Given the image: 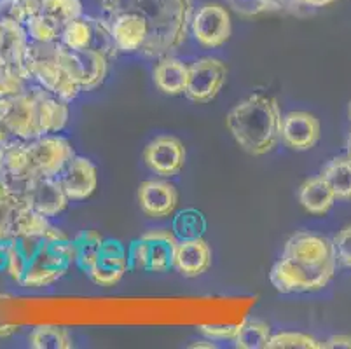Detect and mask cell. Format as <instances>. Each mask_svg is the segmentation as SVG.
I'll use <instances>...</instances> for the list:
<instances>
[{"label":"cell","instance_id":"1","mask_svg":"<svg viewBox=\"0 0 351 349\" xmlns=\"http://www.w3.org/2000/svg\"><path fill=\"white\" fill-rule=\"evenodd\" d=\"M2 269L25 288L51 287L75 264L73 241L54 226L0 241Z\"/></svg>","mask_w":351,"mask_h":349},{"label":"cell","instance_id":"2","mask_svg":"<svg viewBox=\"0 0 351 349\" xmlns=\"http://www.w3.org/2000/svg\"><path fill=\"white\" fill-rule=\"evenodd\" d=\"M336 248L330 239L298 232L287 241L269 280L282 293L318 292L336 276Z\"/></svg>","mask_w":351,"mask_h":349},{"label":"cell","instance_id":"3","mask_svg":"<svg viewBox=\"0 0 351 349\" xmlns=\"http://www.w3.org/2000/svg\"><path fill=\"white\" fill-rule=\"evenodd\" d=\"M104 18L133 14L149 28L142 54L161 58L186 43L193 18V0H101Z\"/></svg>","mask_w":351,"mask_h":349},{"label":"cell","instance_id":"4","mask_svg":"<svg viewBox=\"0 0 351 349\" xmlns=\"http://www.w3.org/2000/svg\"><path fill=\"white\" fill-rule=\"evenodd\" d=\"M69 101L44 88L18 93L8 114L0 119V145L46 136L62 131L69 123Z\"/></svg>","mask_w":351,"mask_h":349},{"label":"cell","instance_id":"5","mask_svg":"<svg viewBox=\"0 0 351 349\" xmlns=\"http://www.w3.org/2000/svg\"><path fill=\"white\" fill-rule=\"evenodd\" d=\"M73 156L75 152L69 140L56 134L0 145V175L16 192L30 178L60 177Z\"/></svg>","mask_w":351,"mask_h":349},{"label":"cell","instance_id":"6","mask_svg":"<svg viewBox=\"0 0 351 349\" xmlns=\"http://www.w3.org/2000/svg\"><path fill=\"white\" fill-rule=\"evenodd\" d=\"M282 112L276 98L252 95L229 110V133L245 152L264 156L282 140Z\"/></svg>","mask_w":351,"mask_h":349},{"label":"cell","instance_id":"7","mask_svg":"<svg viewBox=\"0 0 351 349\" xmlns=\"http://www.w3.org/2000/svg\"><path fill=\"white\" fill-rule=\"evenodd\" d=\"M60 40L54 43H37L30 40L28 44V73L30 79L39 82L40 88L58 96L65 101L75 100L81 93L75 82L66 75L65 70L56 62V49Z\"/></svg>","mask_w":351,"mask_h":349},{"label":"cell","instance_id":"8","mask_svg":"<svg viewBox=\"0 0 351 349\" xmlns=\"http://www.w3.org/2000/svg\"><path fill=\"white\" fill-rule=\"evenodd\" d=\"M178 238L170 229H151L130 245L132 269L147 273H166L173 267Z\"/></svg>","mask_w":351,"mask_h":349},{"label":"cell","instance_id":"9","mask_svg":"<svg viewBox=\"0 0 351 349\" xmlns=\"http://www.w3.org/2000/svg\"><path fill=\"white\" fill-rule=\"evenodd\" d=\"M60 43L70 49H93L104 54L108 62L117 56L119 49L114 40L112 28L105 18L79 16L63 30Z\"/></svg>","mask_w":351,"mask_h":349},{"label":"cell","instance_id":"10","mask_svg":"<svg viewBox=\"0 0 351 349\" xmlns=\"http://www.w3.org/2000/svg\"><path fill=\"white\" fill-rule=\"evenodd\" d=\"M56 62L81 91L97 89L104 84L108 72V60L101 53L93 49H70L62 43L56 49Z\"/></svg>","mask_w":351,"mask_h":349},{"label":"cell","instance_id":"11","mask_svg":"<svg viewBox=\"0 0 351 349\" xmlns=\"http://www.w3.org/2000/svg\"><path fill=\"white\" fill-rule=\"evenodd\" d=\"M47 226L49 220L30 210L0 175V241L35 232Z\"/></svg>","mask_w":351,"mask_h":349},{"label":"cell","instance_id":"12","mask_svg":"<svg viewBox=\"0 0 351 349\" xmlns=\"http://www.w3.org/2000/svg\"><path fill=\"white\" fill-rule=\"evenodd\" d=\"M16 194L23 200V203L30 210L46 219L58 217L66 210L70 203L58 177L30 178L16 189Z\"/></svg>","mask_w":351,"mask_h":349},{"label":"cell","instance_id":"13","mask_svg":"<svg viewBox=\"0 0 351 349\" xmlns=\"http://www.w3.org/2000/svg\"><path fill=\"white\" fill-rule=\"evenodd\" d=\"M228 79V67L217 58H199L189 65V77L184 95L194 104L215 100Z\"/></svg>","mask_w":351,"mask_h":349},{"label":"cell","instance_id":"14","mask_svg":"<svg viewBox=\"0 0 351 349\" xmlns=\"http://www.w3.org/2000/svg\"><path fill=\"white\" fill-rule=\"evenodd\" d=\"M191 32L203 47L224 46L231 37L232 25L228 9L220 4L201 5L191 18Z\"/></svg>","mask_w":351,"mask_h":349},{"label":"cell","instance_id":"15","mask_svg":"<svg viewBox=\"0 0 351 349\" xmlns=\"http://www.w3.org/2000/svg\"><path fill=\"white\" fill-rule=\"evenodd\" d=\"M130 269V255L123 243L117 239H105L97 262L86 274L98 287L110 288L119 283Z\"/></svg>","mask_w":351,"mask_h":349},{"label":"cell","instance_id":"16","mask_svg":"<svg viewBox=\"0 0 351 349\" xmlns=\"http://www.w3.org/2000/svg\"><path fill=\"white\" fill-rule=\"evenodd\" d=\"M186 147L175 136H158L143 150L147 168L162 178H171L184 169Z\"/></svg>","mask_w":351,"mask_h":349},{"label":"cell","instance_id":"17","mask_svg":"<svg viewBox=\"0 0 351 349\" xmlns=\"http://www.w3.org/2000/svg\"><path fill=\"white\" fill-rule=\"evenodd\" d=\"M28 35L25 25L18 21H0V56L4 58L14 75L23 81L30 79L28 73Z\"/></svg>","mask_w":351,"mask_h":349},{"label":"cell","instance_id":"18","mask_svg":"<svg viewBox=\"0 0 351 349\" xmlns=\"http://www.w3.org/2000/svg\"><path fill=\"white\" fill-rule=\"evenodd\" d=\"M140 210L151 219H166L178 206V191L166 180H145L138 187Z\"/></svg>","mask_w":351,"mask_h":349},{"label":"cell","instance_id":"19","mask_svg":"<svg viewBox=\"0 0 351 349\" xmlns=\"http://www.w3.org/2000/svg\"><path fill=\"white\" fill-rule=\"evenodd\" d=\"M58 178L70 201L88 200L98 185L97 166L82 156H73Z\"/></svg>","mask_w":351,"mask_h":349},{"label":"cell","instance_id":"20","mask_svg":"<svg viewBox=\"0 0 351 349\" xmlns=\"http://www.w3.org/2000/svg\"><path fill=\"white\" fill-rule=\"evenodd\" d=\"M282 140L292 150L313 149L320 140V121L309 112H289L282 117Z\"/></svg>","mask_w":351,"mask_h":349},{"label":"cell","instance_id":"21","mask_svg":"<svg viewBox=\"0 0 351 349\" xmlns=\"http://www.w3.org/2000/svg\"><path fill=\"white\" fill-rule=\"evenodd\" d=\"M212 265V248L203 238L178 239L173 269L186 278H197Z\"/></svg>","mask_w":351,"mask_h":349},{"label":"cell","instance_id":"22","mask_svg":"<svg viewBox=\"0 0 351 349\" xmlns=\"http://www.w3.org/2000/svg\"><path fill=\"white\" fill-rule=\"evenodd\" d=\"M152 77L158 86V89L165 95L178 96L186 93L187 77H189V65L180 62L178 58H173L171 54L159 58L152 70Z\"/></svg>","mask_w":351,"mask_h":349},{"label":"cell","instance_id":"23","mask_svg":"<svg viewBox=\"0 0 351 349\" xmlns=\"http://www.w3.org/2000/svg\"><path fill=\"white\" fill-rule=\"evenodd\" d=\"M336 194L322 175L311 177L299 189V203L308 213L317 217L327 215L330 208L336 203Z\"/></svg>","mask_w":351,"mask_h":349},{"label":"cell","instance_id":"24","mask_svg":"<svg viewBox=\"0 0 351 349\" xmlns=\"http://www.w3.org/2000/svg\"><path fill=\"white\" fill-rule=\"evenodd\" d=\"M322 177L328 182L337 200H351V158L350 156H339L327 163L320 173Z\"/></svg>","mask_w":351,"mask_h":349},{"label":"cell","instance_id":"25","mask_svg":"<svg viewBox=\"0 0 351 349\" xmlns=\"http://www.w3.org/2000/svg\"><path fill=\"white\" fill-rule=\"evenodd\" d=\"M73 241V255H75V265L81 269L82 273H88L89 269L93 267V264L97 262L98 255H100V250L104 246V236L98 232V230H82L79 232Z\"/></svg>","mask_w":351,"mask_h":349},{"label":"cell","instance_id":"26","mask_svg":"<svg viewBox=\"0 0 351 349\" xmlns=\"http://www.w3.org/2000/svg\"><path fill=\"white\" fill-rule=\"evenodd\" d=\"M28 346L34 349H72L73 341L63 326L40 325L28 335Z\"/></svg>","mask_w":351,"mask_h":349},{"label":"cell","instance_id":"27","mask_svg":"<svg viewBox=\"0 0 351 349\" xmlns=\"http://www.w3.org/2000/svg\"><path fill=\"white\" fill-rule=\"evenodd\" d=\"M269 341V325L258 320H247L239 326L238 335L234 337V346L238 349H267Z\"/></svg>","mask_w":351,"mask_h":349},{"label":"cell","instance_id":"28","mask_svg":"<svg viewBox=\"0 0 351 349\" xmlns=\"http://www.w3.org/2000/svg\"><path fill=\"white\" fill-rule=\"evenodd\" d=\"M178 239L203 238L206 230V219L196 208H186L178 211L173 219V229Z\"/></svg>","mask_w":351,"mask_h":349},{"label":"cell","instance_id":"29","mask_svg":"<svg viewBox=\"0 0 351 349\" xmlns=\"http://www.w3.org/2000/svg\"><path fill=\"white\" fill-rule=\"evenodd\" d=\"M25 28L30 35V40H37V43H54V40H60L63 34V28L44 12L28 18Z\"/></svg>","mask_w":351,"mask_h":349},{"label":"cell","instance_id":"30","mask_svg":"<svg viewBox=\"0 0 351 349\" xmlns=\"http://www.w3.org/2000/svg\"><path fill=\"white\" fill-rule=\"evenodd\" d=\"M267 349H324V342L301 332H280L271 335Z\"/></svg>","mask_w":351,"mask_h":349},{"label":"cell","instance_id":"31","mask_svg":"<svg viewBox=\"0 0 351 349\" xmlns=\"http://www.w3.org/2000/svg\"><path fill=\"white\" fill-rule=\"evenodd\" d=\"M228 4L236 14L245 16V18H252V16L274 12L282 9L278 0H228Z\"/></svg>","mask_w":351,"mask_h":349},{"label":"cell","instance_id":"32","mask_svg":"<svg viewBox=\"0 0 351 349\" xmlns=\"http://www.w3.org/2000/svg\"><path fill=\"white\" fill-rule=\"evenodd\" d=\"M332 243H334V248H336L337 261L344 267H351V226L341 229Z\"/></svg>","mask_w":351,"mask_h":349},{"label":"cell","instance_id":"33","mask_svg":"<svg viewBox=\"0 0 351 349\" xmlns=\"http://www.w3.org/2000/svg\"><path fill=\"white\" fill-rule=\"evenodd\" d=\"M27 12H25L21 0H0V21H18L27 23Z\"/></svg>","mask_w":351,"mask_h":349},{"label":"cell","instance_id":"34","mask_svg":"<svg viewBox=\"0 0 351 349\" xmlns=\"http://www.w3.org/2000/svg\"><path fill=\"white\" fill-rule=\"evenodd\" d=\"M239 326L241 325H199V332L212 341H226V339H232L238 335Z\"/></svg>","mask_w":351,"mask_h":349},{"label":"cell","instance_id":"35","mask_svg":"<svg viewBox=\"0 0 351 349\" xmlns=\"http://www.w3.org/2000/svg\"><path fill=\"white\" fill-rule=\"evenodd\" d=\"M0 86L12 89L14 93H21L27 89V81L20 79L18 75H14L2 56H0Z\"/></svg>","mask_w":351,"mask_h":349},{"label":"cell","instance_id":"36","mask_svg":"<svg viewBox=\"0 0 351 349\" xmlns=\"http://www.w3.org/2000/svg\"><path fill=\"white\" fill-rule=\"evenodd\" d=\"M16 95H18V93H14L12 89L0 86V119H2V117L8 114L9 107H11V104H12V100H14Z\"/></svg>","mask_w":351,"mask_h":349},{"label":"cell","instance_id":"37","mask_svg":"<svg viewBox=\"0 0 351 349\" xmlns=\"http://www.w3.org/2000/svg\"><path fill=\"white\" fill-rule=\"evenodd\" d=\"M351 349V335H334V337L328 339L327 342H324V349Z\"/></svg>","mask_w":351,"mask_h":349},{"label":"cell","instance_id":"38","mask_svg":"<svg viewBox=\"0 0 351 349\" xmlns=\"http://www.w3.org/2000/svg\"><path fill=\"white\" fill-rule=\"evenodd\" d=\"M21 4H23L25 12H27L28 18L35 16L37 12H40L43 5L46 4V0H21Z\"/></svg>","mask_w":351,"mask_h":349},{"label":"cell","instance_id":"39","mask_svg":"<svg viewBox=\"0 0 351 349\" xmlns=\"http://www.w3.org/2000/svg\"><path fill=\"white\" fill-rule=\"evenodd\" d=\"M20 326L18 325H9V323H0V339H8L11 335L18 334Z\"/></svg>","mask_w":351,"mask_h":349},{"label":"cell","instance_id":"40","mask_svg":"<svg viewBox=\"0 0 351 349\" xmlns=\"http://www.w3.org/2000/svg\"><path fill=\"white\" fill-rule=\"evenodd\" d=\"M301 2L309 8H325L328 4H334L336 0H301Z\"/></svg>","mask_w":351,"mask_h":349},{"label":"cell","instance_id":"41","mask_svg":"<svg viewBox=\"0 0 351 349\" xmlns=\"http://www.w3.org/2000/svg\"><path fill=\"white\" fill-rule=\"evenodd\" d=\"M205 341H201V342H196V344H191L189 348H206V349H215L217 346L212 344V342H208V344H203Z\"/></svg>","mask_w":351,"mask_h":349},{"label":"cell","instance_id":"42","mask_svg":"<svg viewBox=\"0 0 351 349\" xmlns=\"http://www.w3.org/2000/svg\"><path fill=\"white\" fill-rule=\"evenodd\" d=\"M346 150H348V154H346V156H350V158H351V133H350V136H348V143H346Z\"/></svg>","mask_w":351,"mask_h":349},{"label":"cell","instance_id":"43","mask_svg":"<svg viewBox=\"0 0 351 349\" xmlns=\"http://www.w3.org/2000/svg\"><path fill=\"white\" fill-rule=\"evenodd\" d=\"M348 119L351 121V101H350V104H348Z\"/></svg>","mask_w":351,"mask_h":349}]
</instances>
